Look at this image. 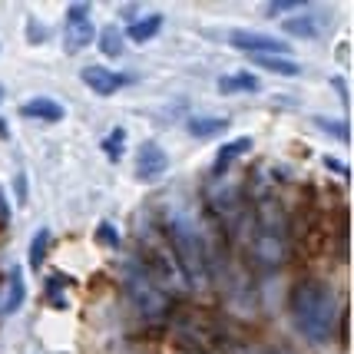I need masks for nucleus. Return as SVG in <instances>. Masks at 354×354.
<instances>
[{"label":"nucleus","mask_w":354,"mask_h":354,"mask_svg":"<svg viewBox=\"0 0 354 354\" xmlns=\"http://www.w3.org/2000/svg\"><path fill=\"white\" fill-rule=\"evenodd\" d=\"M24 295H27V285H24V272L14 268L10 272V281H7V295H3V305H0V315L7 311H17L24 305Z\"/></svg>","instance_id":"17"},{"label":"nucleus","mask_w":354,"mask_h":354,"mask_svg":"<svg viewBox=\"0 0 354 354\" xmlns=\"http://www.w3.org/2000/svg\"><path fill=\"white\" fill-rule=\"evenodd\" d=\"M93 37H96V24H93V7L90 3H70L66 7V17H63V46H66V53H80V50H86L93 44Z\"/></svg>","instance_id":"6"},{"label":"nucleus","mask_w":354,"mask_h":354,"mask_svg":"<svg viewBox=\"0 0 354 354\" xmlns=\"http://www.w3.org/2000/svg\"><path fill=\"white\" fill-rule=\"evenodd\" d=\"M288 311H292V322L298 328V335L311 344H328L338 331L341 322V308L338 298L331 292V285H324L322 278H305L292 288L288 298Z\"/></svg>","instance_id":"2"},{"label":"nucleus","mask_w":354,"mask_h":354,"mask_svg":"<svg viewBox=\"0 0 354 354\" xmlns=\"http://www.w3.org/2000/svg\"><path fill=\"white\" fill-rule=\"evenodd\" d=\"M259 354H278V351H259Z\"/></svg>","instance_id":"28"},{"label":"nucleus","mask_w":354,"mask_h":354,"mask_svg":"<svg viewBox=\"0 0 354 354\" xmlns=\"http://www.w3.org/2000/svg\"><path fill=\"white\" fill-rule=\"evenodd\" d=\"M20 113H24L27 120H44V123H60L63 116H66L63 103L50 100V96H33V100H27V103L20 106Z\"/></svg>","instance_id":"10"},{"label":"nucleus","mask_w":354,"mask_h":354,"mask_svg":"<svg viewBox=\"0 0 354 354\" xmlns=\"http://www.w3.org/2000/svg\"><path fill=\"white\" fill-rule=\"evenodd\" d=\"M139 242H142V255H146V262H139L149 275H153V281L162 288V292H183V288H189V281H185L183 268H179V262H176V255H172L169 242H166V235H162V229H159V222H153L149 229L139 235Z\"/></svg>","instance_id":"4"},{"label":"nucleus","mask_w":354,"mask_h":354,"mask_svg":"<svg viewBox=\"0 0 354 354\" xmlns=\"http://www.w3.org/2000/svg\"><path fill=\"white\" fill-rule=\"evenodd\" d=\"M123 292H126V301L133 305V311L139 318H146V322H159V318L169 315V295L156 285L153 275L136 259L126 262L123 268Z\"/></svg>","instance_id":"5"},{"label":"nucleus","mask_w":354,"mask_h":354,"mask_svg":"<svg viewBox=\"0 0 354 354\" xmlns=\"http://www.w3.org/2000/svg\"><path fill=\"white\" fill-rule=\"evenodd\" d=\"M335 86H338V93H341V100H344V103H348V86H344V83H341L338 77H335Z\"/></svg>","instance_id":"26"},{"label":"nucleus","mask_w":354,"mask_h":354,"mask_svg":"<svg viewBox=\"0 0 354 354\" xmlns=\"http://www.w3.org/2000/svg\"><path fill=\"white\" fill-rule=\"evenodd\" d=\"M281 30L292 33V37H301V40H315V37L322 33V20H318V17H311L308 10H301V14L288 17V20L281 24Z\"/></svg>","instance_id":"12"},{"label":"nucleus","mask_w":354,"mask_h":354,"mask_svg":"<svg viewBox=\"0 0 354 354\" xmlns=\"http://www.w3.org/2000/svg\"><path fill=\"white\" fill-rule=\"evenodd\" d=\"M229 44L235 50L248 53V57H288V50H292L285 40H278L272 33H259V30H232Z\"/></svg>","instance_id":"7"},{"label":"nucleus","mask_w":354,"mask_h":354,"mask_svg":"<svg viewBox=\"0 0 354 354\" xmlns=\"http://www.w3.org/2000/svg\"><path fill=\"white\" fill-rule=\"evenodd\" d=\"M262 86L255 73H248V70H239V73H229V77L218 80V93H255Z\"/></svg>","instance_id":"16"},{"label":"nucleus","mask_w":354,"mask_h":354,"mask_svg":"<svg viewBox=\"0 0 354 354\" xmlns=\"http://www.w3.org/2000/svg\"><path fill=\"white\" fill-rule=\"evenodd\" d=\"M96 239H100V245L120 248V235H116V229H113L109 222H100V229H96Z\"/></svg>","instance_id":"22"},{"label":"nucleus","mask_w":354,"mask_h":354,"mask_svg":"<svg viewBox=\"0 0 354 354\" xmlns=\"http://www.w3.org/2000/svg\"><path fill=\"white\" fill-rule=\"evenodd\" d=\"M185 129H189V136L209 139V136H218L222 129H229V120H222V116H192L185 123Z\"/></svg>","instance_id":"13"},{"label":"nucleus","mask_w":354,"mask_h":354,"mask_svg":"<svg viewBox=\"0 0 354 354\" xmlns=\"http://www.w3.org/2000/svg\"><path fill=\"white\" fill-rule=\"evenodd\" d=\"M169 169V156L166 149L159 146V142H142L139 146V156H136V176L139 179H156V176H162V172Z\"/></svg>","instance_id":"8"},{"label":"nucleus","mask_w":354,"mask_h":354,"mask_svg":"<svg viewBox=\"0 0 354 354\" xmlns=\"http://www.w3.org/2000/svg\"><path fill=\"white\" fill-rule=\"evenodd\" d=\"M159 229L169 242L176 262L183 268L189 285H199L209 278V248H205V232L199 225L196 209L185 199H172L162 212H159Z\"/></svg>","instance_id":"1"},{"label":"nucleus","mask_w":354,"mask_h":354,"mask_svg":"<svg viewBox=\"0 0 354 354\" xmlns=\"http://www.w3.org/2000/svg\"><path fill=\"white\" fill-rule=\"evenodd\" d=\"M252 255L262 268H278L288 259V218L275 196L262 192L252 205Z\"/></svg>","instance_id":"3"},{"label":"nucleus","mask_w":354,"mask_h":354,"mask_svg":"<svg viewBox=\"0 0 354 354\" xmlns=\"http://www.w3.org/2000/svg\"><path fill=\"white\" fill-rule=\"evenodd\" d=\"M100 46H103V53H106V57H120V53H123V46H126L120 27H106V30L100 33Z\"/></svg>","instance_id":"18"},{"label":"nucleus","mask_w":354,"mask_h":354,"mask_svg":"<svg viewBox=\"0 0 354 354\" xmlns=\"http://www.w3.org/2000/svg\"><path fill=\"white\" fill-rule=\"evenodd\" d=\"M324 166H328V169H335V172H341V176H348V169H344L341 162H335V159H324Z\"/></svg>","instance_id":"25"},{"label":"nucleus","mask_w":354,"mask_h":354,"mask_svg":"<svg viewBox=\"0 0 354 354\" xmlns=\"http://www.w3.org/2000/svg\"><path fill=\"white\" fill-rule=\"evenodd\" d=\"M252 63H255L259 70L278 73V77H298V73H301V63L292 60V57H252Z\"/></svg>","instance_id":"15"},{"label":"nucleus","mask_w":354,"mask_h":354,"mask_svg":"<svg viewBox=\"0 0 354 354\" xmlns=\"http://www.w3.org/2000/svg\"><path fill=\"white\" fill-rule=\"evenodd\" d=\"M248 149H252V139H248V136H239V139H232V142H225V146H222V149L216 153V162H212V176L218 179V176L229 169V166H232V162H235V159H239L242 153H248Z\"/></svg>","instance_id":"11"},{"label":"nucleus","mask_w":354,"mask_h":354,"mask_svg":"<svg viewBox=\"0 0 354 354\" xmlns=\"http://www.w3.org/2000/svg\"><path fill=\"white\" fill-rule=\"evenodd\" d=\"M123 149H126V129H113V133L103 139V153L116 162V159L123 156Z\"/></svg>","instance_id":"20"},{"label":"nucleus","mask_w":354,"mask_h":354,"mask_svg":"<svg viewBox=\"0 0 354 354\" xmlns=\"http://www.w3.org/2000/svg\"><path fill=\"white\" fill-rule=\"evenodd\" d=\"M80 77H83V83H86L96 96H113V93L126 83L120 73H113V70H106V66H96V63H93V66H83Z\"/></svg>","instance_id":"9"},{"label":"nucleus","mask_w":354,"mask_h":354,"mask_svg":"<svg viewBox=\"0 0 354 354\" xmlns=\"http://www.w3.org/2000/svg\"><path fill=\"white\" fill-rule=\"evenodd\" d=\"M301 10H308L305 3H268L265 7V14H272V17H278V14H301Z\"/></svg>","instance_id":"23"},{"label":"nucleus","mask_w":354,"mask_h":354,"mask_svg":"<svg viewBox=\"0 0 354 354\" xmlns=\"http://www.w3.org/2000/svg\"><path fill=\"white\" fill-rule=\"evenodd\" d=\"M0 103H3V86H0Z\"/></svg>","instance_id":"27"},{"label":"nucleus","mask_w":354,"mask_h":354,"mask_svg":"<svg viewBox=\"0 0 354 354\" xmlns=\"http://www.w3.org/2000/svg\"><path fill=\"white\" fill-rule=\"evenodd\" d=\"M27 24H30V27H27V37H30V44H37V40H46V30L44 27H37V20H27Z\"/></svg>","instance_id":"24"},{"label":"nucleus","mask_w":354,"mask_h":354,"mask_svg":"<svg viewBox=\"0 0 354 354\" xmlns=\"http://www.w3.org/2000/svg\"><path fill=\"white\" fill-rule=\"evenodd\" d=\"M46 245H50V232L40 229L30 242V268L33 272H40V265H44V259H46Z\"/></svg>","instance_id":"19"},{"label":"nucleus","mask_w":354,"mask_h":354,"mask_svg":"<svg viewBox=\"0 0 354 354\" xmlns=\"http://www.w3.org/2000/svg\"><path fill=\"white\" fill-rule=\"evenodd\" d=\"M159 30H162V17L149 14V17H139V20H133V24H129V30H126V37H129L133 44H146V40H153Z\"/></svg>","instance_id":"14"},{"label":"nucleus","mask_w":354,"mask_h":354,"mask_svg":"<svg viewBox=\"0 0 354 354\" xmlns=\"http://www.w3.org/2000/svg\"><path fill=\"white\" fill-rule=\"evenodd\" d=\"M315 126H322L328 136L341 139V142H351V133H348V123H338V120H324V116H315Z\"/></svg>","instance_id":"21"}]
</instances>
